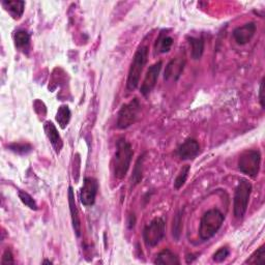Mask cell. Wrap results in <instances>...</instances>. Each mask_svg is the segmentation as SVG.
<instances>
[{"label": "cell", "mask_w": 265, "mask_h": 265, "mask_svg": "<svg viewBox=\"0 0 265 265\" xmlns=\"http://www.w3.org/2000/svg\"><path fill=\"white\" fill-rule=\"evenodd\" d=\"M134 151L132 145L124 138H120L116 143V151L113 159V171L116 178L122 179L130 169Z\"/></svg>", "instance_id": "cell-1"}, {"label": "cell", "mask_w": 265, "mask_h": 265, "mask_svg": "<svg viewBox=\"0 0 265 265\" xmlns=\"http://www.w3.org/2000/svg\"><path fill=\"white\" fill-rule=\"evenodd\" d=\"M225 217L217 208L206 211L201 218L199 236L202 240H209L222 227Z\"/></svg>", "instance_id": "cell-2"}, {"label": "cell", "mask_w": 265, "mask_h": 265, "mask_svg": "<svg viewBox=\"0 0 265 265\" xmlns=\"http://www.w3.org/2000/svg\"><path fill=\"white\" fill-rule=\"evenodd\" d=\"M147 58H148V48L147 46L139 47L133 57L129 75H127L126 88L129 91L135 90L138 86L143 68L147 62Z\"/></svg>", "instance_id": "cell-3"}, {"label": "cell", "mask_w": 265, "mask_h": 265, "mask_svg": "<svg viewBox=\"0 0 265 265\" xmlns=\"http://www.w3.org/2000/svg\"><path fill=\"white\" fill-rule=\"evenodd\" d=\"M252 193V184L249 180L241 178L238 182L236 190L234 194L233 211L235 218L241 220L247 212L248 205L250 201V196Z\"/></svg>", "instance_id": "cell-4"}, {"label": "cell", "mask_w": 265, "mask_h": 265, "mask_svg": "<svg viewBox=\"0 0 265 265\" xmlns=\"http://www.w3.org/2000/svg\"><path fill=\"white\" fill-rule=\"evenodd\" d=\"M261 165V153L256 149L243 151L238 159V169L241 173L255 178L259 173Z\"/></svg>", "instance_id": "cell-5"}, {"label": "cell", "mask_w": 265, "mask_h": 265, "mask_svg": "<svg viewBox=\"0 0 265 265\" xmlns=\"http://www.w3.org/2000/svg\"><path fill=\"white\" fill-rule=\"evenodd\" d=\"M141 105L138 99H134L130 103L124 104L118 112L116 125L120 130H125L135 123L139 115Z\"/></svg>", "instance_id": "cell-6"}, {"label": "cell", "mask_w": 265, "mask_h": 265, "mask_svg": "<svg viewBox=\"0 0 265 265\" xmlns=\"http://www.w3.org/2000/svg\"><path fill=\"white\" fill-rule=\"evenodd\" d=\"M165 236V222L162 218H155L144 228L143 238L147 247H155Z\"/></svg>", "instance_id": "cell-7"}, {"label": "cell", "mask_w": 265, "mask_h": 265, "mask_svg": "<svg viewBox=\"0 0 265 265\" xmlns=\"http://www.w3.org/2000/svg\"><path fill=\"white\" fill-rule=\"evenodd\" d=\"M99 191V183L95 178L86 177L80 192V200L84 206H92Z\"/></svg>", "instance_id": "cell-8"}, {"label": "cell", "mask_w": 265, "mask_h": 265, "mask_svg": "<svg viewBox=\"0 0 265 265\" xmlns=\"http://www.w3.org/2000/svg\"><path fill=\"white\" fill-rule=\"evenodd\" d=\"M162 65H163V62L158 61V62H155L154 64H152L148 68V71H147L144 80H143V83H142L141 88H140V91L144 96L148 95L152 91L153 88L155 87L160 72L162 70Z\"/></svg>", "instance_id": "cell-9"}, {"label": "cell", "mask_w": 265, "mask_h": 265, "mask_svg": "<svg viewBox=\"0 0 265 265\" xmlns=\"http://www.w3.org/2000/svg\"><path fill=\"white\" fill-rule=\"evenodd\" d=\"M256 25L254 22L245 23L242 26L237 27L233 31V37L238 45H245L251 42L253 36L256 33Z\"/></svg>", "instance_id": "cell-10"}, {"label": "cell", "mask_w": 265, "mask_h": 265, "mask_svg": "<svg viewBox=\"0 0 265 265\" xmlns=\"http://www.w3.org/2000/svg\"><path fill=\"white\" fill-rule=\"evenodd\" d=\"M200 152V145L197 140L188 139L185 140L177 150V154L182 161L194 160Z\"/></svg>", "instance_id": "cell-11"}, {"label": "cell", "mask_w": 265, "mask_h": 265, "mask_svg": "<svg viewBox=\"0 0 265 265\" xmlns=\"http://www.w3.org/2000/svg\"><path fill=\"white\" fill-rule=\"evenodd\" d=\"M184 65H185L184 58L182 57L174 58V59H172L166 67L164 79L166 81H169V80L177 81L183 72Z\"/></svg>", "instance_id": "cell-12"}, {"label": "cell", "mask_w": 265, "mask_h": 265, "mask_svg": "<svg viewBox=\"0 0 265 265\" xmlns=\"http://www.w3.org/2000/svg\"><path fill=\"white\" fill-rule=\"evenodd\" d=\"M44 130H45V133L48 137V139L50 140L55 152L60 153V151L62 149V146H63V142H62L60 135L58 134V131L56 129V126L54 125V123L51 121H47L44 125Z\"/></svg>", "instance_id": "cell-13"}, {"label": "cell", "mask_w": 265, "mask_h": 265, "mask_svg": "<svg viewBox=\"0 0 265 265\" xmlns=\"http://www.w3.org/2000/svg\"><path fill=\"white\" fill-rule=\"evenodd\" d=\"M68 205H70L73 227L76 232V235L79 237L81 235V222H80V217H79V211H78L76 201H75L74 190L72 186L68 188Z\"/></svg>", "instance_id": "cell-14"}, {"label": "cell", "mask_w": 265, "mask_h": 265, "mask_svg": "<svg viewBox=\"0 0 265 265\" xmlns=\"http://www.w3.org/2000/svg\"><path fill=\"white\" fill-rule=\"evenodd\" d=\"M165 32L166 31L163 30L160 33L158 40H156V42L154 44L155 54H162V53L169 52L173 46V38Z\"/></svg>", "instance_id": "cell-15"}, {"label": "cell", "mask_w": 265, "mask_h": 265, "mask_svg": "<svg viewBox=\"0 0 265 265\" xmlns=\"http://www.w3.org/2000/svg\"><path fill=\"white\" fill-rule=\"evenodd\" d=\"M2 5L5 8L14 19H20L23 16L24 8H25V2L24 1H8V0H4L2 1Z\"/></svg>", "instance_id": "cell-16"}, {"label": "cell", "mask_w": 265, "mask_h": 265, "mask_svg": "<svg viewBox=\"0 0 265 265\" xmlns=\"http://www.w3.org/2000/svg\"><path fill=\"white\" fill-rule=\"evenodd\" d=\"M155 264H162V265H179L180 261L178 257L176 256L174 253L170 250L166 249L162 251L154 260Z\"/></svg>", "instance_id": "cell-17"}, {"label": "cell", "mask_w": 265, "mask_h": 265, "mask_svg": "<svg viewBox=\"0 0 265 265\" xmlns=\"http://www.w3.org/2000/svg\"><path fill=\"white\" fill-rule=\"evenodd\" d=\"M71 117H72V112L70 110V108H68V106L62 105L58 108V111L56 114V120L61 129L64 130L67 126V124L70 123Z\"/></svg>", "instance_id": "cell-18"}, {"label": "cell", "mask_w": 265, "mask_h": 265, "mask_svg": "<svg viewBox=\"0 0 265 265\" xmlns=\"http://www.w3.org/2000/svg\"><path fill=\"white\" fill-rule=\"evenodd\" d=\"M14 40H15V45L18 49L20 50H27L29 48V45H30V35L26 31L21 29V30H18L15 35H14Z\"/></svg>", "instance_id": "cell-19"}, {"label": "cell", "mask_w": 265, "mask_h": 265, "mask_svg": "<svg viewBox=\"0 0 265 265\" xmlns=\"http://www.w3.org/2000/svg\"><path fill=\"white\" fill-rule=\"evenodd\" d=\"M189 43L192 46V57L193 59L198 60L202 57L204 52V41L202 37H189Z\"/></svg>", "instance_id": "cell-20"}, {"label": "cell", "mask_w": 265, "mask_h": 265, "mask_svg": "<svg viewBox=\"0 0 265 265\" xmlns=\"http://www.w3.org/2000/svg\"><path fill=\"white\" fill-rule=\"evenodd\" d=\"M145 154L140 155L138 160L136 161V164L134 166L133 175H132V184L133 186L139 184L142 181L143 178V162H144Z\"/></svg>", "instance_id": "cell-21"}, {"label": "cell", "mask_w": 265, "mask_h": 265, "mask_svg": "<svg viewBox=\"0 0 265 265\" xmlns=\"http://www.w3.org/2000/svg\"><path fill=\"white\" fill-rule=\"evenodd\" d=\"M247 264H263L265 263V245H261L257 251H255L251 257L245 261Z\"/></svg>", "instance_id": "cell-22"}, {"label": "cell", "mask_w": 265, "mask_h": 265, "mask_svg": "<svg viewBox=\"0 0 265 265\" xmlns=\"http://www.w3.org/2000/svg\"><path fill=\"white\" fill-rule=\"evenodd\" d=\"M181 229H182V210H180V211H178L177 213H176L174 219H173L172 234H173V237L176 240L179 239Z\"/></svg>", "instance_id": "cell-23"}, {"label": "cell", "mask_w": 265, "mask_h": 265, "mask_svg": "<svg viewBox=\"0 0 265 265\" xmlns=\"http://www.w3.org/2000/svg\"><path fill=\"white\" fill-rule=\"evenodd\" d=\"M189 172H190V166L189 165H185L184 167H182L179 174L177 175V177H176L174 180V188L176 190H179L180 188H182V185L186 181V178H188Z\"/></svg>", "instance_id": "cell-24"}, {"label": "cell", "mask_w": 265, "mask_h": 265, "mask_svg": "<svg viewBox=\"0 0 265 265\" xmlns=\"http://www.w3.org/2000/svg\"><path fill=\"white\" fill-rule=\"evenodd\" d=\"M8 148L18 154H27L32 151V146L28 143H13L8 145Z\"/></svg>", "instance_id": "cell-25"}, {"label": "cell", "mask_w": 265, "mask_h": 265, "mask_svg": "<svg viewBox=\"0 0 265 265\" xmlns=\"http://www.w3.org/2000/svg\"><path fill=\"white\" fill-rule=\"evenodd\" d=\"M18 195H19V198H20V200L22 201V203L25 204L27 207H29L32 210H37V204L30 195L23 191H19Z\"/></svg>", "instance_id": "cell-26"}, {"label": "cell", "mask_w": 265, "mask_h": 265, "mask_svg": "<svg viewBox=\"0 0 265 265\" xmlns=\"http://www.w3.org/2000/svg\"><path fill=\"white\" fill-rule=\"evenodd\" d=\"M229 254H230V252H229L228 248L225 247V248L219 249L217 252L213 254L212 257H213V260L215 262L221 263V262H223V261H225L226 259H227V257L229 256Z\"/></svg>", "instance_id": "cell-27"}, {"label": "cell", "mask_w": 265, "mask_h": 265, "mask_svg": "<svg viewBox=\"0 0 265 265\" xmlns=\"http://www.w3.org/2000/svg\"><path fill=\"white\" fill-rule=\"evenodd\" d=\"M2 264H14L15 261H14V256L13 254L11 252V250H5L4 254H3V257H2V261H1Z\"/></svg>", "instance_id": "cell-28"}, {"label": "cell", "mask_w": 265, "mask_h": 265, "mask_svg": "<svg viewBox=\"0 0 265 265\" xmlns=\"http://www.w3.org/2000/svg\"><path fill=\"white\" fill-rule=\"evenodd\" d=\"M264 79H262L261 83H260V88H259V101L261 104V107L264 108Z\"/></svg>", "instance_id": "cell-29"}, {"label": "cell", "mask_w": 265, "mask_h": 265, "mask_svg": "<svg viewBox=\"0 0 265 265\" xmlns=\"http://www.w3.org/2000/svg\"><path fill=\"white\" fill-rule=\"evenodd\" d=\"M135 223H136L135 215H134V214H131V215H130V221H129V227H130V228H133L134 226H135Z\"/></svg>", "instance_id": "cell-30"}, {"label": "cell", "mask_w": 265, "mask_h": 265, "mask_svg": "<svg viewBox=\"0 0 265 265\" xmlns=\"http://www.w3.org/2000/svg\"><path fill=\"white\" fill-rule=\"evenodd\" d=\"M43 264H52V261H50V260H45V261H43Z\"/></svg>", "instance_id": "cell-31"}]
</instances>
